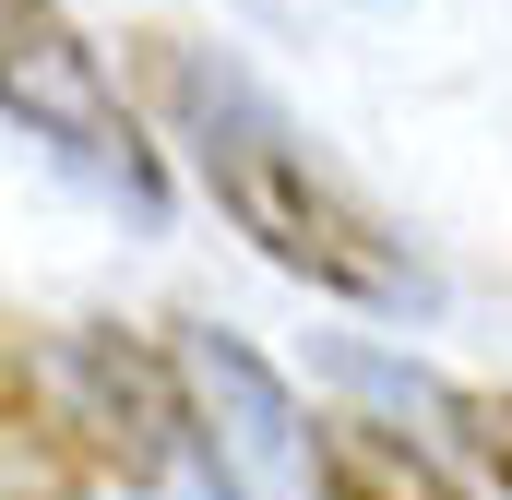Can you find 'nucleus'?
I'll return each instance as SVG.
<instances>
[{"instance_id":"nucleus-5","label":"nucleus","mask_w":512,"mask_h":500,"mask_svg":"<svg viewBox=\"0 0 512 500\" xmlns=\"http://www.w3.org/2000/svg\"><path fill=\"white\" fill-rule=\"evenodd\" d=\"M96 453L60 405V381L36 370L12 334H0V500H96Z\"/></svg>"},{"instance_id":"nucleus-4","label":"nucleus","mask_w":512,"mask_h":500,"mask_svg":"<svg viewBox=\"0 0 512 500\" xmlns=\"http://www.w3.org/2000/svg\"><path fill=\"white\" fill-rule=\"evenodd\" d=\"M167 358H179V393H191V453L215 465V500H298L310 489V417L286 405V381L239 334L191 322Z\"/></svg>"},{"instance_id":"nucleus-2","label":"nucleus","mask_w":512,"mask_h":500,"mask_svg":"<svg viewBox=\"0 0 512 500\" xmlns=\"http://www.w3.org/2000/svg\"><path fill=\"white\" fill-rule=\"evenodd\" d=\"M0 120H24L72 179L120 191L131 215L167 203V167H155V143L131 120L120 72L84 48V24H72L60 0H0Z\"/></svg>"},{"instance_id":"nucleus-6","label":"nucleus","mask_w":512,"mask_h":500,"mask_svg":"<svg viewBox=\"0 0 512 500\" xmlns=\"http://www.w3.org/2000/svg\"><path fill=\"white\" fill-rule=\"evenodd\" d=\"M310 489L322 500H477L429 441H405L382 417H310Z\"/></svg>"},{"instance_id":"nucleus-7","label":"nucleus","mask_w":512,"mask_h":500,"mask_svg":"<svg viewBox=\"0 0 512 500\" xmlns=\"http://www.w3.org/2000/svg\"><path fill=\"white\" fill-rule=\"evenodd\" d=\"M441 417H453V441L489 465V489L512 500V393H441Z\"/></svg>"},{"instance_id":"nucleus-3","label":"nucleus","mask_w":512,"mask_h":500,"mask_svg":"<svg viewBox=\"0 0 512 500\" xmlns=\"http://www.w3.org/2000/svg\"><path fill=\"white\" fill-rule=\"evenodd\" d=\"M48 381H60V405H72L96 477L167 489V477L191 465V393H179V358H167V346H143V334H120V322H84Z\"/></svg>"},{"instance_id":"nucleus-1","label":"nucleus","mask_w":512,"mask_h":500,"mask_svg":"<svg viewBox=\"0 0 512 500\" xmlns=\"http://www.w3.org/2000/svg\"><path fill=\"white\" fill-rule=\"evenodd\" d=\"M131 72H143V96L167 108L191 179L215 191V215H227L274 274H298V286H322V298H346V310H417V298H429V274L405 262V239L310 155V131L286 120L251 72H227V60H203V48H179V36H143Z\"/></svg>"}]
</instances>
